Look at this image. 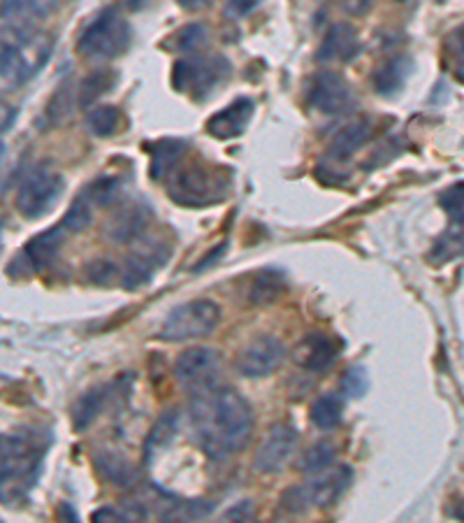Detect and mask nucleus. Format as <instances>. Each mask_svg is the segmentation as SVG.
Segmentation results:
<instances>
[{
    "label": "nucleus",
    "mask_w": 464,
    "mask_h": 523,
    "mask_svg": "<svg viewBox=\"0 0 464 523\" xmlns=\"http://www.w3.org/2000/svg\"><path fill=\"white\" fill-rule=\"evenodd\" d=\"M191 419L200 447L212 458H226L249 442L253 410L242 393L214 386L193 396Z\"/></svg>",
    "instance_id": "f257e3e1"
},
{
    "label": "nucleus",
    "mask_w": 464,
    "mask_h": 523,
    "mask_svg": "<svg viewBox=\"0 0 464 523\" xmlns=\"http://www.w3.org/2000/svg\"><path fill=\"white\" fill-rule=\"evenodd\" d=\"M54 49L52 35L33 26H0V96L24 87L45 68Z\"/></svg>",
    "instance_id": "f03ea898"
},
{
    "label": "nucleus",
    "mask_w": 464,
    "mask_h": 523,
    "mask_svg": "<svg viewBox=\"0 0 464 523\" xmlns=\"http://www.w3.org/2000/svg\"><path fill=\"white\" fill-rule=\"evenodd\" d=\"M45 454L47 442L38 433L0 437V505L17 507L31 496Z\"/></svg>",
    "instance_id": "7ed1b4c3"
},
{
    "label": "nucleus",
    "mask_w": 464,
    "mask_h": 523,
    "mask_svg": "<svg viewBox=\"0 0 464 523\" xmlns=\"http://www.w3.org/2000/svg\"><path fill=\"white\" fill-rule=\"evenodd\" d=\"M165 182H168V191L174 203L186 207H207L219 203L228 196L230 189V179L221 168H212L200 161H181Z\"/></svg>",
    "instance_id": "20e7f679"
},
{
    "label": "nucleus",
    "mask_w": 464,
    "mask_h": 523,
    "mask_svg": "<svg viewBox=\"0 0 464 523\" xmlns=\"http://www.w3.org/2000/svg\"><path fill=\"white\" fill-rule=\"evenodd\" d=\"M130 40H133V31H130L126 17H121V12L114 7H107L84 28L82 38H79V52L89 59L110 61L126 52Z\"/></svg>",
    "instance_id": "39448f33"
},
{
    "label": "nucleus",
    "mask_w": 464,
    "mask_h": 523,
    "mask_svg": "<svg viewBox=\"0 0 464 523\" xmlns=\"http://www.w3.org/2000/svg\"><path fill=\"white\" fill-rule=\"evenodd\" d=\"M221 321V307L214 300H188V303L174 307L165 317L161 326V340L186 342L198 340L214 333Z\"/></svg>",
    "instance_id": "423d86ee"
},
{
    "label": "nucleus",
    "mask_w": 464,
    "mask_h": 523,
    "mask_svg": "<svg viewBox=\"0 0 464 523\" xmlns=\"http://www.w3.org/2000/svg\"><path fill=\"white\" fill-rule=\"evenodd\" d=\"M230 63L223 56H188L174 63V89L191 98H207L230 75Z\"/></svg>",
    "instance_id": "0eeeda50"
},
{
    "label": "nucleus",
    "mask_w": 464,
    "mask_h": 523,
    "mask_svg": "<svg viewBox=\"0 0 464 523\" xmlns=\"http://www.w3.org/2000/svg\"><path fill=\"white\" fill-rule=\"evenodd\" d=\"M65 189V179L49 168H35L17 191V212L24 219H40L52 210Z\"/></svg>",
    "instance_id": "6e6552de"
},
{
    "label": "nucleus",
    "mask_w": 464,
    "mask_h": 523,
    "mask_svg": "<svg viewBox=\"0 0 464 523\" xmlns=\"http://www.w3.org/2000/svg\"><path fill=\"white\" fill-rule=\"evenodd\" d=\"M348 484H351V470L346 465H330V468L311 475L307 484L290 491L288 503L293 510H304L307 505L328 507L342 496Z\"/></svg>",
    "instance_id": "1a4fd4ad"
},
{
    "label": "nucleus",
    "mask_w": 464,
    "mask_h": 523,
    "mask_svg": "<svg viewBox=\"0 0 464 523\" xmlns=\"http://www.w3.org/2000/svg\"><path fill=\"white\" fill-rule=\"evenodd\" d=\"M439 203L451 217V224H448L444 235L434 242L430 261L437 265L458 259V256L464 254V182L453 184L451 189L441 193Z\"/></svg>",
    "instance_id": "9d476101"
},
{
    "label": "nucleus",
    "mask_w": 464,
    "mask_h": 523,
    "mask_svg": "<svg viewBox=\"0 0 464 523\" xmlns=\"http://www.w3.org/2000/svg\"><path fill=\"white\" fill-rule=\"evenodd\" d=\"M221 372V354L207 347H195L184 351L177 358L174 365V375H177L179 384L193 396L202 391H209L216 386V377Z\"/></svg>",
    "instance_id": "9b49d317"
},
{
    "label": "nucleus",
    "mask_w": 464,
    "mask_h": 523,
    "mask_svg": "<svg viewBox=\"0 0 464 523\" xmlns=\"http://www.w3.org/2000/svg\"><path fill=\"white\" fill-rule=\"evenodd\" d=\"M307 103L316 112L335 117V114H342L353 105V91L342 75L325 70V73H316L309 80Z\"/></svg>",
    "instance_id": "f8f14e48"
},
{
    "label": "nucleus",
    "mask_w": 464,
    "mask_h": 523,
    "mask_svg": "<svg viewBox=\"0 0 464 523\" xmlns=\"http://www.w3.org/2000/svg\"><path fill=\"white\" fill-rule=\"evenodd\" d=\"M284 356V345L277 338H272V335H263V338L249 342V345L239 351L237 370L244 377L263 379L279 368Z\"/></svg>",
    "instance_id": "ddd939ff"
},
{
    "label": "nucleus",
    "mask_w": 464,
    "mask_h": 523,
    "mask_svg": "<svg viewBox=\"0 0 464 523\" xmlns=\"http://www.w3.org/2000/svg\"><path fill=\"white\" fill-rule=\"evenodd\" d=\"M297 431L290 424H277L270 433L265 435L263 444L258 447L256 454V468L263 475H274V472L284 470L288 458L295 454L297 449Z\"/></svg>",
    "instance_id": "4468645a"
},
{
    "label": "nucleus",
    "mask_w": 464,
    "mask_h": 523,
    "mask_svg": "<svg viewBox=\"0 0 464 523\" xmlns=\"http://www.w3.org/2000/svg\"><path fill=\"white\" fill-rule=\"evenodd\" d=\"M65 235H68V231H65L61 224L52 228V231L35 235V238L31 242H26V247L21 249V254L12 265V272H17L21 268L24 270V275H31V272L47 268V265L56 259Z\"/></svg>",
    "instance_id": "2eb2a0df"
},
{
    "label": "nucleus",
    "mask_w": 464,
    "mask_h": 523,
    "mask_svg": "<svg viewBox=\"0 0 464 523\" xmlns=\"http://www.w3.org/2000/svg\"><path fill=\"white\" fill-rule=\"evenodd\" d=\"M339 349L332 338L323 333H314L302 338L300 345L295 347L293 358L300 368L309 370V372H325L332 368V363L337 361Z\"/></svg>",
    "instance_id": "dca6fc26"
},
{
    "label": "nucleus",
    "mask_w": 464,
    "mask_h": 523,
    "mask_svg": "<svg viewBox=\"0 0 464 523\" xmlns=\"http://www.w3.org/2000/svg\"><path fill=\"white\" fill-rule=\"evenodd\" d=\"M360 52L358 33L351 24H335L325 33V38L318 47V61L325 63H346Z\"/></svg>",
    "instance_id": "f3484780"
},
{
    "label": "nucleus",
    "mask_w": 464,
    "mask_h": 523,
    "mask_svg": "<svg viewBox=\"0 0 464 523\" xmlns=\"http://www.w3.org/2000/svg\"><path fill=\"white\" fill-rule=\"evenodd\" d=\"M253 114V103L249 98H239L235 103H230L228 107H223L221 112H216L212 119L207 121V131L209 135L219 140L237 138V135L244 133V128L249 126Z\"/></svg>",
    "instance_id": "a211bd4d"
},
{
    "label": "nucleus",
    "mask_w": 464,
    "mask_h": 523,
    "mask_svg": "<svg viewBox=\"0 0 464 523\" xmlns=\"http://www.w3.org/2000/svg\"><path fill=\"white\" fill-rule=\"evenodd\" d=\"M161 261H165V256H158V249H144V252L133 254L119 268L121 284L130 291L140 289L149 282L156 268H161Z\"/></svg>",
    "instance_id": "6ab92c4d"
},
{
    "label": "nucleus",
    "mask_w": 464,
    "mask_h": 523,
    "mask_svg": "<svg viewBox=\"0 0 464 523\" xmlns=\"http://www.w3.org/2000/svg\"><path fill=\"white\" fill-rule=\"evenodd\" d=\"M372 138V121L369 119H355L346 124L330 142V156L335 161H346Z\"/></svg>",
    "instance_id": "aec40b11"
},
{
    "label": "nucleus",
    "mask_w": 464,
    "mask_h": 523,
    "mask_svg": "<svg viewBox=\"0 0 464 523\" xmlns=\"http://www.w3.org/2000/svg\"><path fill=\"white\" fill-rule=\"evenodd\" d=\"M156 512L163 523H195L202 517H207L209 505L193 503V500H177V498L163 496L161 500H158Z\"/></svg>",
    "instance_id": "412c9836"
},
{
    "label": "nucleus",
    "mask_w": 464,
    "mask_h": 523,
    "mask_svg": "<svg viewBox=\"0 0 464 523\" xmlns=\"http://www.w3.org/2000/svg\"><path fill=\"white\" fill-rule=\"evenodd\" d=\"M149 221V210L144 205H126L112 219L110 235L119 242H128L144 231Z\"/></svg>",
    "instance_id": "4be33fe9"
},
{
    "label": "nucleus",
    "mask_w": 464,
    "mask_h": 523,
    "mask_svg": "<svg viewBox=\"0 0 464 523\" xmlns=\"http://www.w3.org/2000/svg\"><path fill=\"white\" fill-rule=\"evenodd\" d=\"M186 145L181 140H161L151 152V177L158 182H165L172 175V170L184 161Z\"/></svg>",
    "instance_id": "5701e85b"
},
{
    "label": "nucleus",
    "mask_w": 464,
    "mask_h": 523,
    "mask_svg": "<svg viewBox=\"0 0 464 523\" xmlns=\"http://www.w3.org/2000/svg\"><path fill=\"white\" fill-rule=\"evenodd\" d=\"M286 291V279L274 270H265L258 272L253 277L251 289H249V300L253 305H270L274 300L284 296Z\"/></svg>",
    "instance_id": "b1692460"
},
{
    "label": "nucleus",
    "mask_w": 464,
    "mask_h": 523,
    "mask_svg": "<svg viewBox=\"0 0 464 523\" xmlns=\"http://www.w3.org/2000/svg\"><path fill=\"white\" fill-rule=\"evenodd\" d=\"M411 70V61L406 59V56H395V59H390L383 63V66L376 70L374 75V84L376 89L381 93H395L397 89H402V84L406 80V75H409Z\"/></svg>",
    "instance_id": "393cba45"
},
{
    "label": "nucleus",
    "mask_w": 464,
    "mask_h": 523,
    "mask_svg": "<svg viewBox=\"0 0 464 523\" xmlns=\"http://www.w3.org/2000/svg\"><path fill=\"white\" fill-rule=\"evenodd\" d=\"M342 417H344V398L337 396V393L321 396L314 405H311V421H314V426L321 428V431H330V428L339 426Z\"/></svg>",
    "instance_id": "a878e982"
},
{
    "label": "nucleus",
    "mask_w": 464,
    "mask_h": 523,
    "mask_svg": "<svg viewBox=\"0 0 464 523\" xmlns=\"http://www.w3.org/2000/svg\"><path fill=\"white\" fill-rule=\"evenodd\" d=\"M147 503L144 500H128L121 507H103V510L93 512L91 523H140L147 519Z\"/></svg>",
    "instance_id": "bb28decb"
},
{
    "label": "nucleus",
    "mask_w": 464,
    "mask_h": 523,
    "mask_svg": "<svg viewBox=\"0 0 464 523\" xmlns=\"http://www.w3.org/2000/svg\"><path fill=\"white\" fill-rule=\"evenodd\" d=\"M105 398H107L105 389H103V386H98V389L86 391L84 396L77 400L75 410H72V419H75L77 431H84V428H89L93 421L98 419V414L103 412Z\"/></svg>",
    "instance_id": "cd10ccee"
},
{
    "label": "nucleus",
    "mask_w": 464,
    "mask_h": 523,
    "mask_svg": "<svg viewBox=\"0 0 464 523\" xmlns=\"http://www.w3.org/2000/svg\"><path fill=\"white\" fill-rule=\"evenodd\" d=\"M52 10L54 5H47V3H5L0 7V14H3L7 24L33 26L38 19L49 17Z\"/></svg>",
    "instance_id": "c85d7f7f"
},
{
    "label": "nucleus",
    "mask_w": 464,
    "mask_h": 523,
    "mask_svg": "<svg viewBox=\"0 0 464 523\" xmlns=\"http://www.w3.org/2000/svg\"><path fill=\"white\" fill-rule=\"evenodd\" d=\"M98 207L93 205V200L86 196V193L82 191L79 196L75 198V203L70 205L68 214H65L61 226L65 228L68 233H79L84 231V228H89V224L93 221V214H96Z\"/></svg>",
    "instance_id": "c756f323"
},
{
    "label": "nucleus",
    "mask_w": 464,
    "mask_h": 523,
    "mask_svg": "<svg viewBox=\"0 0 464 523\" xmlns=\"http://www.w3.org/2000/svg\"><path fill=\"white\" fill-rule=\"evenodd\" d=\"M335 456H337L335 444L318 442L311 449H307V454L302 456L300 470L307 472V475H316V472H321L325 468H330V465H335Z\"/></svg>",
    "instance_id": "7c9ffc66"
},
{
    "label": "nucleus",
    "mask_w": 464,
    "mask_h": 523,
    "mask_svg": "<svg viewBox=\"0 0 464 523\" xmlns=\"http://www.w3.org/2000/svg\"><path fill=\"white\" fill-rule=\"evenodd\" d=\"M119 121H121V112L112 105H100L96 110L86 114V126L91 128L93 135H100V138L112 135L116 128H119Z\"/></svg>",
    "instance_id": "2f4dec72"
},
{
    "label": "nucleus",
    "mask_w": 464,
    "mask_h": 523,
    "mask_svg": "<svg viewBox=\"0 0 464 523\" xmlns=\"http://www.w3.org/2000/svg\"><path fill=\"white\" fill-rule=\"evenodd\" d=\"M209 38L207 28L202 24H188L181 28V31L174 35V47L179 49V52H198V49L205 45Z\"/></svg>",
    "instance_id": "473e14b6"
},
{
    "label": "nucleus",
    "mask_w": 464,
    "mask_h": 523,
    "mask_svg": "<svg viewBox=\"0 0 464 523\" xmlns=\"http://www.w3.org/2000/svg\"><path fill=\"white\" fill-rule=\"evenodd\" d=\"M112 84H114V73H93L86 77L82 84V93H79V96H82V105H91L93 100L103 96Z\"/></svg>",
    "instance_id": "72a5a7b5"
},
{
    "label": "nucleus",
    "mask_w": 464,
    "mask_h": 523,
    "mask_svg": "<svg viewBox=\"0 0 464 523\" xmlns=\"http://www.w3.org/2000/svg\"><path fill=\"white\" fill-rule=\"evenodd\" d=\"M107 479H112L116 484H126L130 477H133V468H130V463L123 461L119 456H105L103 458V468Z\"/></svg>",
    "instance_id": "f704fd0d"
},
{
    "label": "nucleus",
    "mask_w": 464,
    "mask_h": 523,
    "mask_svg": "<svg viewBox=\"0 0 464 523\" xmlns=\"http://www.w3.org/2000/svg\"><path fill=\"white\" fill-rule=\"evenodd\" d=\"M221 523H260L256 505H253L251 500H242V503L230 507V510L223 514Z\"/></svg>",
    "instance_id": "c9c22d12"
},
{
    "label": "nucleus",
    "mask_w": 464,
    "mask_h": 523,
    "mask_svg": "<svg viewBox=\"0 0 464 523\" xmlns=\"http://www.w3.org/2000/svg\"><path fill=\"white\" fill-rule=\"evenodd\" d=\"M114 275H119V268L112 265L110 261H96L89 268V277L93 279L96 284H103V282H110Z\"/></svg>",
    "instance_id": "e433bc0d"
},
{
    "label": "nucleus",
    "mask_w": 464,
    "mask_h": 523,
    "mask_svg": "<svg viewBox=\"0 0 464 523\" xmlns=\"http://www.w3.org/2000/svg\"><path fill=\"white\" fill-rule=\"evenodd\" d=\"M342 386L346 393H351V396H360V393L365 391V384H362V372L360 370L348 372V375L342 379Z\"/></svg>",
    "instance_id": "4c0bfd02"
},
{
    "label": "nucleus",
    "mask_w": 464,
    "mask_h": 523,
    "mask_svg": "<svg viewBox=\"0 0 464 523\" xmlns=\"http://www.w3.org/2000/svg\"><path fill=\"white\" fill-rule=\"evenodd\" d=\"M451 47H453L455 59L464 61V26L458 28V31L451 35Z\"/></svg>",
    "instance_id": "58836bf2"
},
{
    "label": "nucleus",
    "mask_w": 464,
    "mask_h": 523,
    "mask_svg": "<svg viewBox=\"0 0 464 523\" xmlns=\"http://www.w3.org/2000/svg\"><path fill=\"white\" fill-rule=\"evenodd\" d=\"M12 119H14V110H12V107H7V105L0 103V133H3L5 128L12 124Z\"/></svg>",
    "instance_id": "ea45409f"
},
{
    "label": "nucleus",
    "mask_w": 464,
    "mask_h": 523,
    "mask_svg": "<svg viewBox=\"0 0 464 523\" xmlns=\"http://www.w3.org/2000/svg\"><path fill=\"white\" fill-rule=\"evenodd\" d=\"M253 7H256V3H232V5H228V12L230 14H246V12H251Z\"/></svg>",
    "instance_id": "a19ab883"
},
{
    "label": "nucleus",
    "mask_w": 464,
    "mask_h": 523,
    "mask_svg": "<svg viewBox=\"0 0 464 523\" xmlns=\"http://www.w3.org/2000/svg\"><path fill=\"white\" fill-rule=\"evenodd\" d=\"M3 154H5V145H3V140H0V161H3Z\"/></svg>",
    "instance_id": "79ce46f5"
}]
</instances>
